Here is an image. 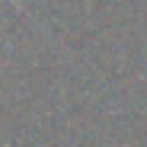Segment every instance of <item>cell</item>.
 Instances as JSON below:
<instances>
[{"mask_svg":"<svg viewBox=\"0 0 147 147\" xmlns=\"http://www.w3.org/2000/svg\"><path fill=\"white\" fill-rule=\"evenodd\" d=\"M13 3H16V0H13Z\"/></svg>","mask_w":147,"mask_h":147,"instance_id":"obj_1","label":"cell"}]
</instances>
